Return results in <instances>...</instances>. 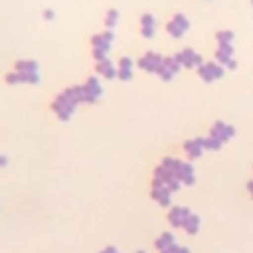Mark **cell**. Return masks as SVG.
Listing matches in <instances>:
<instances>
[{
  "mask_svg": "<svg viewBox=\"0 0 253 253\" xmlns=\"http://www.w3.org/2000/svg\"><path fill=\"white\" fill-rule=\"evenodd\" d=\"M162 59H164V55H160V53H156V51H146V53H142V55L138 57L136 65H138L142 71H146V73H158V69H160V65H162Z\"/></svg>",
  "mask_w": 253,
  "mask_h": 253,
  "instance_id": "cell-7",
  "label": "cell"
},
{
  "mask_svg": "<svg viewBox=\"0 0 253 253\" xmlns=\"http://www.w3.org/2000/svg\"><path fill=\"white\" fill-rule=\"evenodd\" d=\"M73 89H75L77 99H79L81 105H93V103H97V101L101 99V95H103L101 81H99V77H95V75L87 77V79H85L83 83H79V85H73Z\"/></svg>",
  "mask_w": 253,
  "mask_h": 253,
  "instance_id": "cell-2",
  "label": "cell"
},
{
  "mask_svg": "<svg viewBox=\"0 0 253 253\" xmlns=\"http://www.w3.org/2000/svg\"><path fill=\"white\" fill-rule=\"evenodd\" d=\"M164 253H190V249L188 247H184V245H178V243H174L170 249H166Z\"/></svg>",
  "mask_w": 253,
  "mask_h": 253,
  "instance_id": "cell-25",
  "label": "cell"
},
{
  "mask_svg": "<svg viewBox=\"0 0 253 253\" xmlns=\"http://www.w3.org/2000/svg\"><path fill=\"white\" fill-rule=\"evenodd\" d=\"M182 67H180V63H178V59L174 57V55H170V57H164L162 59V65H160V69H158V77L162 79V81H170V79H174V75L180 71Z\"/></svg>",
  "mask_w": 253,
  "mask_h": 253,
  "instance_id": "cell-11",
  "label": "cell"
},
{
  "mask_svg": "<svg viewBox=\"0 0 253 253\" xmlns=\"http://www.w3.org/2000/svg\"><path fill=\"white\" fill-rule=\"evenodd\" d=\"M12 69H16V71H20V73H26V75H30V77L40 79V65H38L36 59H28V57L18 59V61H14V67H12Z\"/></svg>",
  "mask_w": 253,
  "mask_h": 253,
  "instance_id": "cell-12",
  "label": "cell"
},
{
  "mask_svg": "<svg viewBox=\"0 0 253 253\" xmlns=\"http://www.w3.org/2000/svg\"><path fill=\"white\" fill-rule=\"evenodd\" d=\"M192 215V211H190V208H186V206H170V210H168V221H170V225L172 227H184V223H186V219Z\"/></svg>",
  "mask_w": 253,
  "mask_h": 253,
  "instance_id": "cell-9",
  "label": "cell"
},
{
  "mask_svg": "<svg viewBox=\"0 0 253 253\" xmlns=\"http://www.w3.org/2000/svg\"><path fill=\"white\" fill-rule=\"evenodd\" d=\"M4 81H6L8 85H36V83H40V79L30 77V75H26V73H20V71H16V69L8 71L6 77H4Z\"/></svg>",
  "mask_w": 253,
  "mask_h": 253,
  "instance_id": "cell-16",
  "label": "cell"
},
{
  "mask_svg": "<svg viewBox=\"0 0 253 253\" xmlns=\"http://www.w3.org/2000/svg\"><path fill=\"white\" fill-rule=\"evenodd\" d=\"M215 40H217V45L221 43H231L233 42V32L231 30H219L215 34Z\"/></svg>",
  "mask_w": 253,
  "mask_h": 253,
  "instance_id": "cell-24",
  "label": "cell"
},
{
  "mask_svg": "<svg viewBox=\"0 0 253 253\" xmlns=\"http://www.w3.org/2000/svg\"><path fill=\"white\" fill-rule=\"evenodd\" d=\"M81 103H79V99H77V93H75V89H73V85H69V87H65L63 91H59L55 97H53V101H51V111H53V115L59 119V121H69L73 115H75V111H77V107H79Z\"/></svg>",
  "mask_w": 253,
  "mask_h": 253,
  "instance_id": "cell-1",
  "label": "cell"
},
{
  "mask_svg": "<svg viewBox=\"0 0 253 253\" xmlns=\"http://www.w3.org/2000/svg\"><path fill=\"white\" fill-rule=\"evenodd\" d=\"M150 198L158 206H164V208L172 206V192H170V188L166 184L158 182V180H152V184H150Z\"/></svg>",
  "mask_w": 253,
  "mask_h": 253,
  "instance_id": "cell-5",
  "label": "cell"
},
{
  "mask_svg": "<svg viewBox=\"0 0 253 253\" xmlns=\"http://www.w3.org/2000/svg\"><path fill=\"white\" fill-rule=\"evenodd\" d=\"M103 24H105L107 30H113V28L119 24V10H117V8H109V10L105 12V20H103Z\"/></svg>",
  "mask_w": 253,
  "mask_h": 253,
  "instance_id": "cell-22",
  "label": "cell"
},
{
  "mask_svg": "<svg viewBox=\"0 0 253 253\" xmlns=\"http://www.w3.org/2000/svg\"><path fill=\"white\" fill-rule=\"evenodd\" d=\"M184 152L188 154V158H200V156H202V152H204L202 138H192V140H186V142H184Z\"/></svg>",
  "mask_w": 253,
  "mask_h": 253,
  "instance_id": "cell-19",
  "label": "cell"
},
{
  "mask_svg": "<svg viewBox=\"0 0 253 253\" xmlns=\"http://www.w3.org/2000/svg\"><path fill=\"white\" fill-rule=\"evenodd\" d=\"M225 73V67L217 61H204L200 67H198V75L206 81V83H211L215 79H221Z\"/></svg>",
  "mask_w": 253,
  "mask_h": 253,
  "instance_id": "cell-4",
  "label": "cell"
},
{
  "mask_svg": "<svg viewBox=\"0 0 253 253\" xmlns=\"http://www.w3.org/2000/svg\"><path fill=\"white\" fill-rule=\"evenodd\" d=\"M8 164V156H4V154H0V168H4Z\"/></svg>",
  "mask_w": 253,
  "mask_h": 253,
  "instance_id": "cell-28",
  "label": "cell"
},
{
  "mask_svg": "<svg viewBox=\"0 0 253 253\" xmlns=\"http://www.w3.org/2000/svg\"><path fill=\"white\" fill-rule=\"evenodd\" d=\"M136 253H146V251H136Z\"/></svg>",
  "mask_w": 253,
  "mask_h": 253,
  "instance_id": "cell-30",
  "label": "cell"
},
{
  "mask_svg": "<svg viewBox=\"0 0 253 253\" xmlns=\"http://www.w3.org/2000/svg\"><path fill=\"white\" fill-rule=\"evenodd\" d=\"M190 30V20L184 14H174L168 22H166V32L172 38H182L186 32Z\"/></svg>",
  "mask_w": 253,
  "mask_h": 253,
  "instance_id": "cell-6",
  "label": "cell"
},
{
  "mask_svg": "<svg viewBox=\"0 0 253 253\" xmlns=\"http://www.w3.org/2000/svg\"><path fill=\"white\" fill-rule=\"evenodd\" d=\"M134 73V61L130 57H121L117 61V79L121 81H130Z\"/></svg>",
  "mask_w": 253,
  "mask_h": 253,
  "instance_id": "cell-15",
  "label": "cell"
},
{
  "mask_svg": "<svg viewBox=\"0 0 253 253\" xmlns=\"http://www.w3.org/2000/svg\"><path fill=\"white\" fill-rule=\"evenodd\" d=\"M42 16H43V20H53V18H55V12H53L51 8H45V10L42 12Z\"/></svg>",
  "mask_w": 253,
  "mask_h": 253,
  "instance_id": "cell-26",
  "label": "cell"
},
{
  "mask_svg": "<svg viewBox=\"0 0 253 253\" xmlns=\"http://www.w3.org/2000/svg\"><path fill=\"white\" fill-rule=\"evenodd\" d=\"M221 140H217L215 136H206V138H202V146H204V150H219L221 148Z\"/></svg>",
  "mask_w": 253,
  "mask_h": 253,
  "instance_id": "cell-23",
  "label": "cell"
},
{
  "mask_svg": "<svg viewBox=\"0 0 253 253\" xmlns=\"http://www.w3.org/2000/svg\"><path fill=\"white\" fill-rule=\"evenodd\" d=\"M174 57L178 59L180 67H188V69H194V67L198 69V67L204 63L202 55H200L196 49H192V47H184V49H182V51H178Z\"/></svg>",
  "mask_w": 253,
  "mask_h": 253,
  "instance_id": "cell-8",
  "label": "cell"
},
{
  "mask_svg": "<svg viewBox=\"0 0 253 253\" xmlns=\"http://www.w3.org/2000/svg\"><path fill=\"white\" fill-rule=\"evenodd\" d=\"M215 61L221 63V65L227 67V69H235V67H237V61L233 59V45H231V43H221V45H217V49H215Z\"/></svg>",
  "mask_w": 253,
  "mask_h": 253,
  "instance_id": "cell-10",
  "label": "cell"
},
{
  "mask_svg": "<svg viewBox=\"0 0 253 253\" xmlns=\"http://www.w3.org/2000/svg\"><path fill=\"white\" fill-rule=\"evenodd\" d=\"M113 40H115L113 30L99 32V34H95V36L91 38V55H93L95 61H101V59H107V57H109Z\"/></svg>",
  "mask_w": 253,
  "mask_h": 253,
  "instance_id": "cell-3",
  "label": "cell"
},
{
  "mask_svg": "<svg viewBox=\"0 0 253 253\" xmlns=\"http://www.w3.org/2000/svg\"><path fill=\"white\" fill-rule=\"evenodd\" d=\"M176 178L182 182V186H192V184L196 182V170H194V166H192L190 162H184V160H182Z\"/></svg>",
  "mask_w": 253,
  "mask_h": 253,
  "instance_id": "cell-17",
  "label": "cell"
},
{
  "mask_svg": "<svg viewBox=\"0 0 253 253\" xmlns=\"http://www.w3.org/2000/svg\"><path fill=\"white\" fill-rule=\"evenodd\" d=\"M200 225H202V221H200V217L196 215V213H192L188 219H186V223H184V231L188 233V235H196L198 231H200Z\"/></svg>",
  "mask_w": 253,
  "mask_h": 253,
  "instance_id": "cell-21",
  "label": "cell"
},
{
  "mask_svg": "<svg viewBox=\"0 0 253 253\" xmlns=\"http://www.w3.org/2000/svg\"><path fill=\"white\" fill-rule=\"evenodd\" d=\"M99 253H121L117 247H113V245H107V247H103Z\"/></svg>",
  "mask_w": 253,
  "mask_h": 253,
  "instance_id": "cell-27",
  "label": "cell"
},
{
  "mask_svg": "<svg viewBox=\"0 0 253 253\" xmlns=\"http://www.w3.org/2000/svg\"><path fill=\"white\" fill-rule=\"evenodd\" d=\"M210 134H211V136H215V138H217V140H221V142H227L229 138H233V136H235V128H233L231 125H227V123L217 121V123H213V126H211Z\"/></svg>",
  "mask_w": 253,
  "mask_h": 253,
  "instance_id": "cell-13",
  "label": "cell"
},
{
  "mask_svg": "<svg viewBox=\"0 0 253 253\" xmlns=\"http://www.w3.org/2000/svg\"><path fill=\"white\" fill-rule=\"evenodd\" d=\"M140 36L142 38H152L156 32V20L152 14H142L140 16Z\"/></svg>",
  "mask_w": 253,
  "mask_h": 253,
  "instance_id": "cell-18",
  "label": "cell"
},
{
  "mask_svg": "<svg viewBox=\"0 0 253 253\" xmlns=\"http://www.w3.org/2000/svg\"><path fill=\"white\" fill-rule=\"evenodd\" d=\"M251 4H253V0H251Z\"/></svg>",
  "mask_w": 253,
  "mask_h": 253,
  "instance_id": "cell-31",
  "label": "cell"
},
{
  "mask_svg": "<svg viewBox=\"0 0 253 253\" xmlns=\"http://www.w3.org/2000/svg\"><path fill=\"white\" fill-rule=\"evenodd\" d=\"M174 243H176V241H174V235H172L170 231H164V233H160V237L154 239V247L158 249V253H164V251L170 249Z\"/></svg>",
  "mask_w": 253,
  "mask_h": 253,
  "instance_id": "cell-20",
  "label": "cell"
},
{
  "mask_svg": "<svg viewBox=\"0 0 253 253\" xmlns=\"http://www.w3.org/2000/svg\"><path fill=\"white\" fill-rule=\"evenodd\" d=\"M95 73L103 79H117V63H113L109 57L95 61Z\"/></svg>",
  "mask_w": 253,
  "mask_h": 253,
  "instance_id": "cell-14",
  "label": "cell"
},
{
  "mask_svg": "<svg viewBox=\"0 0 253 253\" xmlns=\"http://www.w3.org/2000/svg\"><path fill=\"white\" fill-rule=\"evenodd\" d=\"M247 190H249V194L253 196V178H251V180L247 182Z\"/></svg>",
  "mask_w": 253,
  "mask_h": 253,
  "instance_id": "cell-29",
  "label": "cell"
}]
</instances>
